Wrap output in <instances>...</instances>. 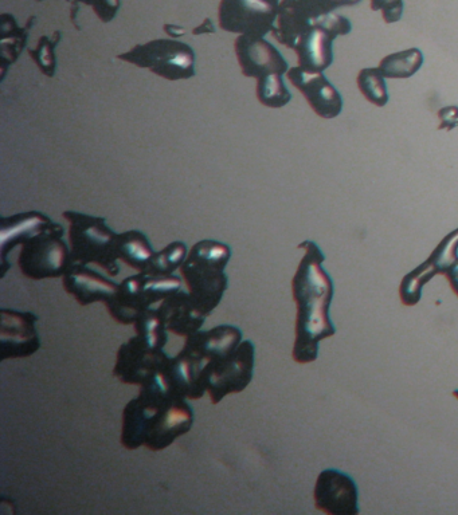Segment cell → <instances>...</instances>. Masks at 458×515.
<instances>
[{"instance_id": "obj_26", "label": "cell", "mask_w": 458, "mask_h": 515, "mask_svg": "<svg viewBox=\"0 0 458 515\" xmlns=\"http://www.w3.org/2000/svg\"><path fill=\"white\" fill-rule=\"evenodd\" d=\"M370 7L373 11H382L383 21L390 25L401 21L403 15V0H370Z\"/></svg>"}, {"instance_id": "obj_7", "label": "cell", "mask_w": 458, "mask_h": 515, "mask_svg": "<svg viewBox=\"0 0 458 515\" xmlns=\"http://www.w3.org/2000/svg\"><path fill=\"white\" fill-rule=\"evenodd\" d=\"M64 218L70 223L69 239L72 245V263H96L111 277L120 273L116 257V238L105 218L66 211Z\"/></svg>"}, {"instance_id": "obj_19", "label": "cell", "mask_w": 458, "mask_h": 515, "mask_svg": "<svg viewBox=\"0 0 458 515\" xmlns=\"http://www.w3.org/2000/svg\"><path fill=\"white\" fill-rule=\"evenodd\" d=\"M154 309L166 326L167 332L179 337L193 336L206 320V316L195 308L190 293L183 292L182 289L168 296Z\"/></svg>"}, {"instance_id": "obj_23", "label": "cell", "mask_w": 458, "mask_h": 515, "mask_svg": "<svg viewBox=\"0 0 458 515\" xmlns=\"http://www.w3.org/2000/svg\"><path fill=\"white\" fill-rule=\"evenodd\" d=\"M187 258V246L183 242L170 243L159 253L152 257L150 265L144 273L154 275H171L176 269H180Z\"/></svg>"}, {"instance_id": "obj_25", "label": "cell", "mask_w": 458, "mask_h": 515, "mask_svg": "<svg viewBox=\"0 0 458 515\" xmlns=\"http://www.w3.org/2000/svg\"><path fill=\"white\" fill-rule=\"evenodd\" d=\"M300 5L312 15L335 13L344 6H355L362 0H299Z\"/></svg>"}, {"instance_id": "obj_4", "label": "cell", "mask_w": 458, "mask_h": 515, "mask_svg": "<svg viewBox=\"0 0 458 515\" xmlns=\"http://www.w3.org/2000/svg\"><path fill=\"white\" fill-rule=\"evenodd\" d=\"M230 257L232 250L229 246L206 239L191 249L180 266L191 300L203 316H210L222 301L229 285L225 270Z\"/></svg>"}, {"instance_id": "obj_10", "label": "cell", "mask_w": 458, "mask_h": 515, "mask_svg": "<svg viewBox=\"0 0 458 515\" xmlns=\"http://www.w3.org/2000/svg\"><path fill=\"white\" fill-rule=\"evenodd\" d=\"M441 274L448 278L450 288L458 297V228L446 235L428 261L403 277L399 297L405 306H416L421 301L426 283Z\"/></svg>"}, {"instance_id": "obj_6", "label": "cell", "mask_w": 458, "mask_h": 515, "mask_svg": "<svg viewBox=\"0 0 458 515\" xmlns=\"http://www.w3.org/2000/svg\"><path fill=\"white\" fill-rule=\"evenodd\" d=\"M300 34L295 53L301 69L324 73L334 62V41L352 31L350 19L336 13L309 14L299 0Z\"/></svg>"}, {"instance_id": "obj_11", "label": "cell", "mask_w": 458, "mask_h": 515, "mask_svg": "<svg viewBox=\"0 0 458 515\" xmlns=\"http://www.w3.org/2000/svg\"><path fill=\"white\" fill-rule=\"evenodd\" d=\"M254 352L253 342L244 341L233 352L218 356L207 365L203 380L211 403L218 404L230 393H240L248 387L253 379Z\"/></svg>"}, {"instance_id": "obj_28", "label": "cell", "mask_w": 458, "mask_h": 515, "mask_svg": "<svg viewBox=\"0 0 458 515\" xmlns=\"http://www.w3.org/2000/svg\"><path fill=\"white\" fill-rule=\"evenodd\" d=\"M215 33L213 22L210 19H206L205 22L202 23L201 26L197 27V29L193 30V34H213Z\"/></svg>"}, {"instance_id": "obj_12", "label": "cell", "mask_w": 458, "mask_h": 515, "mask_svg": "<svg viewBox=\"0 0 458 515\" xmlns=\"http://www.w3.org/2000/svg\"><path fill=\"white\" fill-rule=\"evenodd\" d=\"M280 0H221L219 26L227 33L265 38L272 33Z\"/></svg>"}, {"instance_id": "obj_9", "label": "cell", "mask_w": 458, "mask_h": 515, "mask_svg": "<svg viewBox=\"0 0 458 515\" xmlns=\"http://www.w3.org/2000/svg\"><path fill=\"white\" fill-rule=\"evenodd\" d=\"M117 60L150 70L167 81H186L195 77L193 47L174 39H155L136 45L127 53L117 55Z\"/></svg>"}, {"instance_id": "obj_24", "label": "cell", "mask_w": 458, "mask_h": 515, "mask_svg": "<svg viewBox=\"0 0 458 515\" xmlns=\"http://www.w3.org/2000/svg\"><path fill=\"white\" fill-rule=\"evenodd\" d=\"M60 39L61 33L58 31L52 39L49 37L39 38L37 49L29 50L31 60H33L35 64L38 65L39 70L49 78L56 76L57 60L54 50H56Z\"/></svg>"}, {"instance_id": "obj_21", "label": "cell", "mask_w": 458, "mask_h": 515, "mask_svg": "<svg viewBox=\"0 0 458 515\" xmlns=\"http://www.w3.org/2000/svg\"><path fill=\"white\" fill-rule=\"evenodd\" d=\"M425 57L420 49L411 47V49L398 51V53L386 55L378 68L382 70L383 76L391 78V80H407L414 74L420 72L424 65Z\"/></svg>"}, {"instance_id": "obj_1", "label": "cell", "mask_w": 458, "mask_h": 515, "mask_svg": "<svg viewBox=\"0 0 458 515\" xmlns=\"http://www.w3.org/2000/svg\"><path fill=\"white\" fill-rule=\"evenodd\" d=\"M299 249L305 254L292 279L293 300L297 306L292 356L296 363L309 364L319 357L320 341L336 334L330 316L334 282L324 270L326 255L317 243L305 241L300 243Z\"/></svg>"}, {"instance_id": "obj_30", "label": "cell", "mask_w": 458, "mask_h": 515, "mask_svg": "<svg viewBox=\"0 0 458 515\" xmlns=\"http://www.w3.org/2000/svg\"><path fill=\"white\" fill-rule=\"evenodd\" d=\"M453 396L456 397V399L458 400V391H454Z\"/></svg>"}, {"instance_id": "obj_3", "label": "cell", "mask_w": 458, "mask_h": 515, "mask_svg": "<svg viewBox=\"0 0 458 515\" xmlns=\"http://www.w3.org/2000/svg\"><path fill=\"white\" fill-rule=\"evenodd\" d=\"M64 234V227L52 222L42 212L31 211L2 218L3 269L7 265V255L21 245L18 265L25 277L41 281L65 275L72 259Z\"/></svg>"}, {"instance_id": "obj_14", "label": "cell", "mask_w": 458, "mask_h": 515, "mask_svg": "<svg viewBox=\"0 0 458 515\" xmlns=\"http://www.w3.org/2000/svg\"><path fill=\"white\" fill-rule=\"evenodd\" d=\"M168 360L170 357L163 352V348L156 347L137 334L121 345L113 373L121 383L142 387L166 368Z\"/></svg>"}, {"instance_id": "obj_18", "label": "cell", "mask_w": 458, "mask_h": 515, "mask_svg": "<svg viewBox=\"0 0 458 515\" xmlns=\"http://www.w3.org/2000/svg\"><path fill=\"white\" fill-rule=\"evenodd\" d=\"M64 289L82 306L104 302L115 296L119 285L81 263H72L62 279Z\"/></svg>"}, {"instance_id": "obj_5", "label": "cell", "mask_w": 458, "mask_h": 515, "mask_svg": "<svg viewBox=\"0 0 458 515\" xmlns=\"http://www.w3.org/2000/svg\"><path fill=\"white\" fill-rule=\"evenodd\" d=\"M238 64L245 77L257 81V98L266 108L280 109L292 100L284 82L289 65L283 54L264 38L240 35L234 42Z\"/></svg>"}, {"instance_id": "obj_8", "label": "cell", "mask_w": 458, "mask_h": 515, "mask_svg": "<svg viewBox=\"0 0 458 515\" xmlns=\"http://www.w3.org/2000/svg\"><path fill=\"white\" fill-rule=\"evenodd\" d=\"M182 288V281L175 275L140 273L125 278L108 302L109 314L119 324L129 325L155 305Z\"/></svg>"}, {"instance_id": "obj_22", "label": "cell", "mask_w": 458, "mask_h": 515, "mask_svg": "<svg viewBox=\"0 0 458 515\" xmlns=\"http://www.w3.org/2000/svg\"><path fill=\"white\" fill-rule=\"evenodd\" d=\"M356 84L360 93L370 104L383 108L389 102V92H387L386 77L383 76L379 68H366L360 70Z\"/></svg>"}, {"instance_id": "obj_27", "label": "cell", "mask_w": 458, "mask_h": 515, "mask_svg": "<svg viewBox=\"0 0 458 515\" xmlns=\"http://www.w3.org/2000/svg\"><path fill=\"white\" fill-rule=\"evenodd\" d=\"M437 117L440 119L438 131H453L458 128V106H445L437 112Z\"/></svg>"}, {"instance_id": "obj_29", "label": "cell", "mask_w": 458, "mask_h": 515, "mask_svg": "<svg viewBox=\"0 0 458 515\" xmlns=\"http://www.w3.org/2000/svg\"><path fill=\"white\" fill-rule=\"evenodd\" d=\"M164 31H166L167 34H170L172 38L182 37V35L185 34V30L171 25L164 26Z\"/></svg>"}, {"instance_id": "obj_16", "label": "cell", "mask_w": 458, "mask_h": 515, "mask_svg": "<svg viewBox=\"0 0 458 515\" xmlns=\"http://www.w3.org/2000/svg\"><path fill=\"white\" fill-rule=\"evenodd\" d=\"M289 82L303 94L313 112L324 120L336 119L343 110V97L324 73H311L295 66L288 70Z\"/></svg>"}, {"instance_id": "obj_13", "label": "cell", "mask_w": 458, "mask_h": 515, "mask_svg": "<svg viewBox=\"0 0 458 515\" xmlns=\"http://www.w3.org/2000/svg\"><path fill=\"white\" fill-rule=\"evenodd\" d=\"M242 332L233 325H219L207 332H197L187 338L185 348L179 352L187 361L193 373L195 384L201 395L207 389L203 373L215 357L233 352L241 344Z\"/></svg>"}, {"instance_id": "obj_2", "label": "cell", "mask_w": 458, "mask_h": 515, "mask_svg": "<svg viewBox=\"0 0 458 515\" xmlns=\"http://www.w3.org/2000/svg\"><path fill=\"white\" fill-rule=\"evenodd\" d=\"M194 424V411L171 391L164 372L142 385L139 396L125 406L121 443L127 450L146 446L162 451Z\"/></svg>"}, {"instance_id": "obj_20", "label": "cell", "mask_w": 458, "mask_h": 515, "mask_svg": "<svg viewBox=\"0 0 458 515\" xmlns=\"http://www.w3.org/2000/svg\"><path fill=\"white\" fill-rule=\"evenodd\" d=\"M154 255L150 241L140 231L132 230L117 235L116 257L131 269L144 273Z\"/></svg>"}, {"instance_id": "obj_17", "label": "cell", "mask_w": 458, "mask_h": 515, "mask_svg": "<svg viewBox=\"0 0 458 515\" xmlns=\"http://www.w3.org/2000/svg\"><path fill=\"white\" fill-rule=\"evenodd\" d=\"M37 316L30 312L2 310V360L34 355L41 347L35 330Z\"/></svg>"}, {"instance_id": "obj_15", "label": "cell", "mask_w": 458, "mask_h": 515, "mask_svg": "<svg viewBox=\"0 0 458 515\" xmlns=\"http://www.w3.org/2000/svg\"><path fill=\"white\" fill-rule=\"evenodd\" d=\"M317 510L328 515H358L359 491L354 479L339 470H324L317 477L315 493Z\"/></svg>"}]
</instances>
